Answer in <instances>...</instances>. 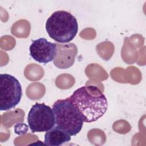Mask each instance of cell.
I'll list each match as a JSON object with an SVG mask.
<instances>
[{"label": "cell", "instance_id": "8", "mask_svg": "<svg viewBox=\"0 0 146 146\" xmlns=\"http://www.w3.org/2000/svg\"><path fill=\"white\" fill-rule=\"evenodd\" d=\"M71 136L64 130L55 125L46 132L44 144L50 146H59L70 141Z\"/></svg>", "mask_w": 146, "mask_h": 146}, {"label": "cell", "instance_id": "7", "mask_svg": "<svg viewBox=\"0 0 146 146\" xmlns=\"http://www.w3.org/2000/svg\"><path fill=\"white\" fill-rule=\"evenodd\" d=\"M57 44L58 51L54 59V64L59 68H67L71 67L75 60L77 48L75 44Z\"/></svg>", "mask_w": 146, "mask_h": 146}, {"label": "cell", "instance_id": "2", "mask_svg": "<svg viewBox=\"0 0 146 146\" xmlns=\"http://www.w3.org/2000/svg\"><path fill=\"white\" fill-rule=\"evenodd\" d=\"M45 27L50 37L60 43L71 41L78 31V24L75 17L64 10L54 12L47 19Z\"/></svg>", "mask_w": 146, "mask_h": 146}, {"label": "cell", "instance_id": "4", "mask_svg": "<svg viewBox=\"0 0 146 146\" xmlns=\"http://www.w3.org/2000/svg\"><path fill=\"white\" fill-rule=\"evenodd\" d=\"M22 90L19 80L7 74L0 75V110L7 111L18 105L22 98Z\"/></svg>", "mask_w": 146, "mask_h": 146}, {"label": "cell", "instance_id": "1", "mask_svg": "<svg viewBox=\"0 0 146 146\" xmlns=\"http://www.w3.org/2000/svg\"><path fill=\"white\" fill-rule=\"evenodd\" d=\"M84 122L98 120L106 112L108 102L99 88L84 86L76 89L68 98Z\"/></svg>", "mask_w": 146, "mask_h": 146}, {"label": "cell", "instance_id": "3", "mask_svg": "<svg viewBox=\"0 0 146 146\" xmlns=\"http://www.w3.org/2000/svg\"><path fill=\"white\" fill-rule=\"evenodd\" d=\"M55 125L67 132L71 136L80 132L83 120L68 98L56 100L52 105Z\"/></svg>", "mask_w": 146, "mask_h": 146}, {"label": "cell", "instance_id": "5", "mask_svg": "<svg viewBox=\"0 0 146 146\" xmlns=\"http://www.w3.org/2000/svg\"><path fill=\"white\" fill-rule=\"evenodd\" d=\"M27 123L33 133L48 131L55 125L52 108L44 103H36L29 112Z\"/></svg>", "mask_w": 146, "mask_h": 146}, {"label": "cell", "instance_id": "6", "mask_svg": "<svg viewBox=\"0 0 146 146\" xmlns=\"http://www.w3.org/2000/svg\"><path fill=\"white\" fill-rule=\"evenodd\" d=\"M30 55L35 61L46 64L55 59L58 51L57 44L44 38L33 40L29 47Z\"/></svg>", "mask_w": 146, "mask_h": 146}]
</instances>
